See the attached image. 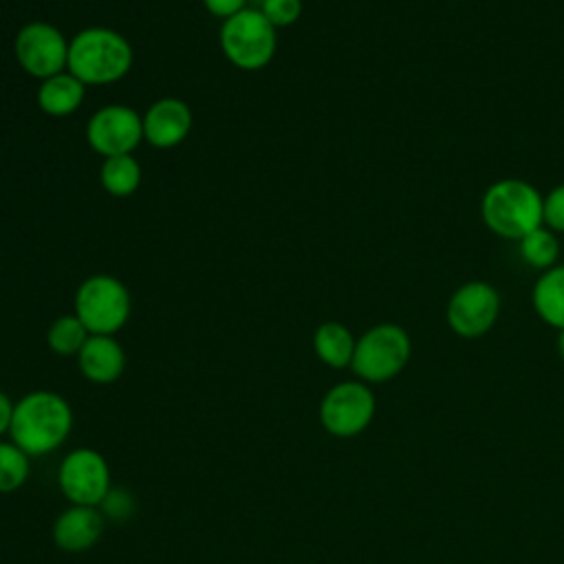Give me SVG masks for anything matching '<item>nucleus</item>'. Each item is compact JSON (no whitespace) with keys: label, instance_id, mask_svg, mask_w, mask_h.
I'll return each mask as SVG.
<instances>
[{"label":"nucleus","instance_id":"1","mask_svg":"<svg viewBox=\"0 0 564 564\" xmlns=\"http://www.w3.org/2000/svg\"><path fill=\"white\" fill-rule=\"evenodd\" d=\"M73 410L53 390H33L15 401L9 438L26 454L42 456L55 452L70 434Z\"/></svg>","mask_w":564,"mask_h":564},{"label":"nucleus","instance_id":"2","mask_svg":"<svg viewBox=\"0 0 564 564\" xmlns=\"http://www.w3.org/2000/svg\"><path fill=\"white\" fill-rule=\"evenodd\" d=\"M132 44L108 26H86L68 40V64L84 86H108L132 68Z\"/></svg>","mask_w":564,"mask_h":564},{"label":"nucleus","instance_id":"3","mask_svg":"<svg viewBox=\"0 0 564 564\" xmlns=\"http://www.w3.org/2000/svg\"><path fill=\"white\" fill-rule=\"evenodd\" d=\"M480 216L496 236L520 240L544 225V196L522 178H500L485 189Z\"/></svg>","mask_w":564,"mask_h":564},{"label":"nucleus","instance_id":"4","mask_svg":"<svg viewBox=\"0 0 564 564\" xmlns=\"http://www.w3.org/2000/svg\"><path fill=\"white\" fill-rule=\"evenodd\" d=\"M412 341L405 328L392 322L368 328L355 344L350 370L364 383H383L394 379L410 361Z\"/></svg>","mask_w":564,"mask_h":564},{"label":"nucleus","instance_id":"5","mask_svg":"<svg viewBox=\"0 0 564 564\" xmlns=\"http://www.w3.org/2000/svg\"><path fill=\"white\" fill-rule=\"evenodd\" d=\"M223 55L240 70H260L269 66L278 48V29L262 15L260 9H242L223 20L220 33Z\"/></svg>","mask_w":564,"mask_h":564},{"label":"nucleus","instance_id":"6","mask_svg":"<svg viewBox=\"0 0 564 564\" xmlns=\"http://www.w3.org/2000/svg\"><path fill=\"white\" fill-rule=\"evenodd\" d=\"M73 308L90 335H115L126 326L132 302L123 282L97 273L77 286Z\"/></svg>","mask_w":564,"mask_h":564},{"label":"nucleus","instance_id":"7","mask_svg":"<svg viewBox=\"0 0 564 564\" xmlns=\"http://www.w3.org/2000/svg\"><path fill=\"white\" fill-rule=\"evenodd\" d=\"M375 410L377 401L368 383L339 381L322 397L319 423L328 434L350 438L372 423Z\"/></svg>","mask_w":564,"mask_h":564},{"label":"nucleus","instance_id":"8","mask_svg":"<svg viewBox=\"0 0 564 564\" xmlns=\"http://www.w3.org/2000/svg\"><path fill=\"white\" fill-rule=\"evenodd\" d=\"M57 485L70 505L99 507L112 489L108 460L93 447H77L62 458Z\"/></svg>","mask_w":564,"mask_h":564},{"label":"nucleus","instance_id":"9","mask_svg":"<svg viewBox=\"0 0 564 564\" xmlns=\"http://www.w3.org/2000/svg\"><path fill=\"white\" fill-rule=\"evenodd\" d=\"M500 315V293L485 280L460 284L447 302L445 317L449 328L465 339H476L489 333Z\"/></svg>","mask_w":564,"mask_h":564},{"label":"nucleus","instance_id":"10","mask_svg":"<svg viewBox=\"0 0 564 564\" xmlns=\"http://www.w3.org/2000/svg\"><path fill=\"white\" fill-rule=\"evenodd\" d=\"M13 51L20 68L37 79L53 77L68 64V40L57 26L40 20L18 31Z\"/></svg>","mask_w":564,"mask_h":564},{"label":"nucleus","instance_id":"11","mask_svg":"<svg viewBox=\"0 0 564 564\" xmlns=\"http://www.w3.org/2000/svg\"><path fill=\"white\" fill-rule=\"evenodd\" d=\"M86 141L104 159L132 154L143 141L141 115L123 104L104 106L90 115L86 123Z\"/></svg>","mask_w":564,"mask_h":564},{"label":"nucleus","instance_id":"12","mask_svg":"<svg viewBox=\"0 0 564 564\" xmlns=\"http://www.w3.org/2000/svg\"><path fill=\"white\" fill-rule=\"evenodd\" d=\"M143 139L159 148L170 150L185 141L192 130V110L178 97L156 99L143 115Z\"/></svg>","mask_w":564,"mask_h":564},{"label":"nucleus","instance_id":"13","mask_svg":"<svg viewBox=\"0 0 564 564\" xmlns=\"http://www.w3.org/2000/svg\"><path fill=\"white\" fill-rule=\"evenodd\" d=\"M104 527V513L97 507L70 505L53 522V542L66 553H82L99 542Z\"/></svg>","mask_w":564,"mask_h":564},{"label":"nucleus","instance_id":"14","mask_svg":"<svg viewBox=\"0 0 564 564\" xmlns=\"http://www.w3.org/2000/svg\"><path fill=\"white\" fill-rule=\"evenodd\" d=\"M79 372L93 383H112L123 375L126 352L115 335H90L77 352Z\"/></svg>","mask_w":564,"mask_h":564},{"label":"nucleus","instance_id":"15","mask_svg":"<svg viewBox=\"0 0 564 564\" xmlns=\"http://www.w3.org/2000/svg\"><path fill=\"white\" fill-rule=\"evenodd\" d=\"M84 95L86 86L73 73L62 70L40 82L35 99L42 112L51 117H68L82 106Z\"/></svg>","mask_w":564,"mask_h":564},{"label":"nucleus","instance_id":"16","mask_svg":"<svg viewBox=\"0 0 564 564\" xmlns=\"http://www.w3.org/2000/svg\"><path fill=\"white\" fill-rule=\"evenodd\" d=\"M535 313L549 326L564 328V264H555L535 280L531 291Z\"/></svg>","mask_w":564,"mask_h":564},{"label":"nucleus","instance_id":"17","mask_svg":"<svg viewBox=\"0 0 564 564\" xmlns=\"http://www.w3.org/2000/svg\"><path fill=\"white\" fill-rule=\"evenodd\" d=\"M357 339L341 322H324L313 333V350L328 368H350Z\"/></svg>","mask_w":564,"mask_h":564},{"label":"nucleus","instance_id":"18","mask_svg":"<svg viewBox=\"0 0 564 564\" xmlns=\"http://www.w3.org/2000/svg\"><path fill=\"white\" fill-rule=\"evenodd\" d=\"M99 181L110 196H130L141 185V165L132 154L108 156L99 167Z\"/></svg>","mask_w":564,"mask_h":564},{"label":"nucleus","instance_id":"19","mask_svg":"<svg viewBox=\"0 0 564 564\" xmlns=\"http://www.w3.org/2000/svg\"><path fill=\"white\" fill-rule=\"evenodd\" d=\"M518 249H520V258L529 267L546 271V269L555 267V262H557L560 240L553 229H549L546 225H540L533 231H529L524 238L518 240Z\"/></svg>","mask_w":564,"mask_h":564},{"label":"nucleus","instance_id":"20","mask_svg":"<svg viewBox=\"0 0 564 564\" xmlns=\"http://www.w3.org/2000/svg\"><path fill=\"white\" fill-rule=\"evenodd\" d=\"M88 337H90L88 328L82 324V319L75 313L53 319V324L46 330V344L59 357H73V355L77 357V352L88 341Z\"/></svg>","mask_w":564,"mask_h":564},{"label":"nucleus","instance_id":"21","mask_svg":"<svg viewBox=\"0 0 564 564\" xmlns=\"http://www.w3.org/2000/svg\"><path fill=\"white\" fill-rule=\"evenodd\" d=\"M29 458L13 441H0V494L18 491L26 482Z\"/></svg>","mask_w":564,"mask_h":564},{"label":"nucleus","instance_id":"22","mask_svg":"<svg viewBox=\"0 0 564 564\" xmlns=\"http://www.w3.org/2000/svg\"><path fill=\"white\" fill-rule=\"evenodd\" d=\"M260 11L275 29H284L302 15V0H262Z\"/></svg>","mask_w":564,"mask_h":564},{"label":"nucleus","instance_id":"23","mask_svg":"<svg viewBox=\"0 0 564 564\" xmlns=\"http://www.w3.org/2000/svg\"><path fill=\"white\" fill-rule=\"evenodd\" d=\"M544 225L553 231H564V183L544 196Z\"/></svg>","mask_w":564,"mask_h":564},{"label":"nucleus","instance_id":"24","mask_svg":"<svg viewBox=\"0 0 564 564\" xmlns=\"http://www.w3.org/2000/svg\"><path fill=\"white\" fill-rule=\"evenodd\" d=\"M203 4L212 15L220 20H227L247 9V0H203Z\"/></svg>","mask_w":564,"mask_h":564},{"label":"nucleus","instance_id":"25","mask_svg":"<svg viewBox=\"0 0 564 564\" xmlns=\"http://www.w3.org/2000/svg\"><path fill=\"white\" fill-rule=\"evenodd\" d=\"M101 505L108 509V513H112V509H117L115 516H121V518L130 516V511H132L130 498L123 491H119V489H110V494L106 496V500Z\"/></svg>","mask_w":564,"mask_h":564},{"label":"nucleus","instance_id":"26","mask_svg":"<svg viewBox=\"0 0 564 564\" xmlns=\"http://www.w3.org/2000/svg\"><path fill=\"white\" fill-rule=\"evenodd\" d=\"M13 408H15V403L11 401V397L0 390V436L9 434L11 419H13Z\"/></svg>","mask_w":564,"mask_h":564},{"label":"nucleus","instance_id":"27","mask_svg":"<svg viewBox=\"0 0 564 564\" xmlns=\"http://www.w3.org/2000/svg\"><path fill=\"white\" fill-rule=\"evenodd\" d=\"M557 352H560V357L564 361V328L557 333Z\"/></svg>","mask_w":564,"mask_h":564}]
</instances>
